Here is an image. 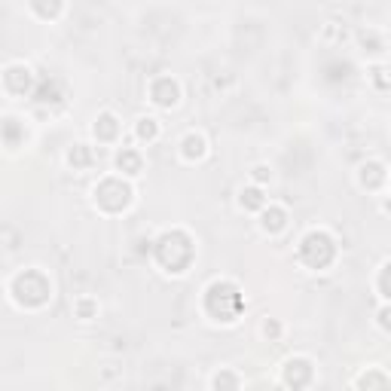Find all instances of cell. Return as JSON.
<instances>
[{
  "label": "cell",
  "instance_id": "obj_1",
  "mask_svg": "<svg viewBox=\"0 0 391 391\" xmlns=\"http://www.w3.org/2000/svg\"><path fill=\"white\" fill-rule=\"evenodd\" d=\"M208 312L220 321H232L242 312V296L232 284H214L208 290Z\"/></svg>",
  "mask_w": 391,
  "mask_h": 391
},
{
  "label": "cell",
  "instance_id": "obj_2",
  "mask_svg": "<svg viewBox=\"0 0 391 391\" xmlns=\"http://www.w3.org/2000/svg\"><path fill=\"white\" fill-rule=\"evenodd\" d=\"M302 260L309 263V266H315V269H321V266H327L330 260H333V245H330V239L327 236H309L306 242H302Z\"/></svg>",
  "mask_w": 391,
  "mask_h": 391
},
{
  "label": "cell",
  "instance_id": "obj_3",
  "mask_svg": "<svg viewBox=\"0 0 391 391\" xmlns=\"http://www.w3.org/2000/svg\"><path fill=\"white\" fill-rule=\"evenodd\" d=\"M156 101H159V104H175V98H178V86L171 83V80H159V83H156Z\"/></svg>",
  "mask_w": 391,
  "mask_h": 391
},
{
  "label": "cell",
  "instance_id": "obj_4",
  "mask_svg": "<svg viewBox=\"0 0 391 391\" xmlns=\"http://www.w3.org/2000/svg\"><path fill=\"white\" fill-rule=\"evenodd\" d=\"M309 364H302V361H296V364H290L287 367V385H306L309 382Z\"/></svg>",
  "mask_w": 391,
  "mask_h": 391
},
{
  "label": "cell",
  "instance_id": "obj_5",
  "mask_svg": "<svg viewBox=\"0 0 391 391\" xmlns=\"http://www.w3.org/2000/svg\"><path fill=\"white\" fill-rule=\"evenodd\" d=\"M242 202H245L248 208H257V205H260V193H257V190H248V193H242Z\"/></svg>",
  "mask_w": 391,
  "mask_h": 391
},
{
  "label": "cell",
  "instance_id": "obj_6",
  "mask_svg": "<svg viewBox=\"0 0 391 391\" xmlns=\"http://www.w3.org/2000/svg\"><path fill=\"white\" fill-rule=\"evenodd\" d=\"M119 165H125L128 171H138V156H132V153H125V156H119Z\"/></svg>",
  "mask_w": 391,
  "mask_h": 391
},
{
  "label": "cell",
  "instance_id": "obj_7",
  "mask_svg": "<svg viewBox=\"0 0 391 391\" xmlns=\"http://www.w3.org/2000/svg\"><path fill=\"white\" fill-rule=\"evenodd\" d=\"M202 153V141L199 138H187V156H199Z\"/></svg>",
  "mask_w": 391,
  "mask_h": 391
},
{
  "label": "cell",
  "instance_id": "obj_8",
  "mask_svg": "<svg viewBox=\"0 0 391 391\" xmlns=\"http://www.w3.org/2000/svg\"><path fill=\"white\" fill-rule=\"evenodd\" d=\"M379 284H382V290H385V296H391V266L382 272V278H379Z\"/></svg>",
  "mask_w": 391,
  "mask_h": 391
},
{
  "label": "cell",
  "instance_id": "obj_9",
  "mask_svg": "<svg viewBox=\"0 0 391 391\" xmlns=\"http://www.w3.org/2000/svg\"><path fill=\"white\" fill-rule=\"evenodd\" d=\"M101 122H104V138H110V135H113V119H110V116H104Z\"/></svg>",
  "mask_w": 391,
  "mask_h": 391
},
{
  "label": "cell",
  "instance_id": "obj_10",
  "mask_svg": "<svg viewBox=\"0 0 391 391\" xmlns=\"http://www.w3.org/2000/svg\"><path fill=\"white\" fill-rule=\"evenodd\" d=\"M153 132H156V128H153V125H150V119H147V125H141V135H144V138H150Z\"/></svg>",
  "mask_w": 391,
  "mask_h": 391
},
{
  "label": "cell",
  "instance_id": "obj_11",
  "mask_svg": "<svg viewBox=\"0 0 391 391\" xmlns=\"http://www.w3.org/2000/svg\"><path fill=\"white\" fill-rule=\"evenodd\" d=\"M382 324H385V327H391V312H382Z\"/></svg>",
  "mask_w": 391,
  "mask_h": 391
}]
</instances>
